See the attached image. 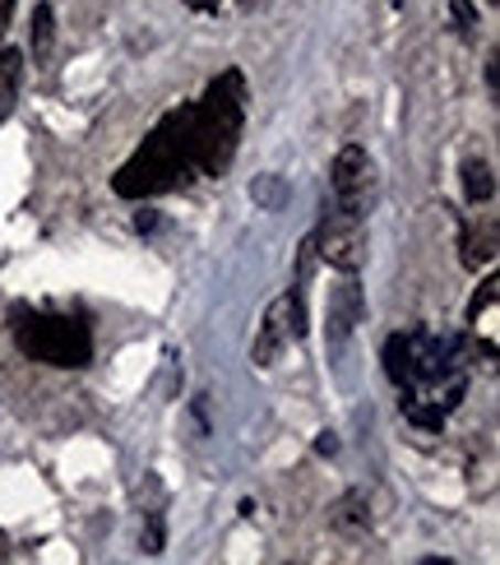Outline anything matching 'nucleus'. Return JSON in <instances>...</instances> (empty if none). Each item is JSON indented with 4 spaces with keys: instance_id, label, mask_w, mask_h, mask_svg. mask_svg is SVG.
Listing matches in <instances>:
<instances>
[{
    "instance_id": "obj_4",
    "label": "nucleus",
    "mask_w": 500,
    "mask_h": 565,
    "mask_svg": "<svg viewBox=\"0 0 500 565\" xmlns=\"http://www.w3.org/2000/svg\"><path fill=\"white\" fill-rule=\"evenodd\" d=\"M306 260H311V255H301L297 288H292V292H283V297L269 306V311H265V324H259L255 348H251L255 366H274L278 352L288 348L292 339H301V334H306V297H301V288H306Z\"/></svg>"
},
{
    "instance_id": "obj_12",
    "label": "nucleus",
    "mask_w": 500,
    "mask_h": 565,
    "mask_svg": "<svg viewBox=\"0 0 500 565\" xmlns=\"http://www.w3.org/2000/svg\"><path fill=\"white\" fill-rule=\"evenodd\" d=\"M464 191L472 204H487L496 195V177H491V162L482 158H468V168H464Z\"/></svg>"
},
{
    "instance_id": "obj_5",
    "label": "nucleus",
    "mask_w": 500,
    "mask_h": 565,
    "mask_svg": "<svg viewBox=\"0 0 500 565\" xmlns=\"http://www.w3.org/2000/svg\"><path fill=\"white\" fill-rule=\"evenodd\" d=\"M311 250H320L333 269L357 274L366 260V218H352L339 204H325V218L311 237Z\"/></svg>"
},
{
    "instance_id": "obj_13",
    "label": "nucleus",
    "mask_w": 500,
    "mask_h": 565,
    "mask_svg": "<svg viewBox=\"0 0 500 565\" xmlns=\"http://www.w3.org/2000/svg\"><path fill=\"white\" fill-rule=\"evenodd\" d=\"M46 46H52V6H38L33 10V61L46 56Z\"/></svg>"
},
{
    "instance_id": "obj_11",
    "label": "nucleus",
    "mask_w": 500,
    "mask_h": 565,
    "mask_svg": "<svg viewBox=\"0 0 500 565\" xmlns=\"http://www.w3.org/2000/svg\"><path fill=\"white\" fill-rule=\"evenodd\" d=\"M491 260H496V218H487L482 232L464 227V265L478 269V265H491Z\"/></svg>"
},
{
    "instance_id": "obj_7",
    "label": "nucleus",
    "mask_w": 500,
    "mask_h": 565,
    "mask_svg": "<svg viewBox=\"0 0 500 565\" xmlns=\"http://www.w3.org/2000/svg\"><path fill=\"white\" fill-rule=\"evenodd\" d=\"M357 320H362V288L348 278L339 292L329 297V348L339 352L348 343V334L357 329Z\"/></svg>"
},
{
    "instance_id": "obj_14",
    "label": "nucleus",
    "mask_w": 500,
    "mask_h": 565,
    "mask_svg": "<svg viewBox=\"0 0 500 565\" xmlns=\"http://www.w3.org/2000/svg\"><path fill=\"white\" fill-rule=\"evenodd\" d=\"M455 19H459V29H464V33H472V29H478V14H472V6H468V0H455Z\"/></svg>"
},
{
    "instance_id": "obj_8",
    "label": "nucleus",
    "mask_w": 500,
    "mask_h": 565,
    "mask_svg": "<svg viewBox=\"0 0 500 565\" xmlns=\"http://www.w3.org/2000/svg\"><path fill=\"white\" fill-rule=\"evenodd\" d=\"M19 93H23V52H14V46H0V126L14 116Z\"/></svg>"
},
{
    "instance_id": "obj_2",
    "label": "nucleus",
    "mask_w": 500,
    "mask_h": 565,
    "mask_svg": "<svg viewBox=\"0 0 500 565\" xmlns=\"http://www.w3.org/2000/svg\"><path fill=\"white\" fill-rule=\"evenodd\" d=\"M246 121V79L242 70H223L219 79L204 88L200 103H190V145H195V172L223 177L242 145Z\"/></svg>"
},
{
    "instance_id": "obj_10",
    "label": "nucleus",
    "mask_w": 500,
    "mask_h": 565,
    "mask_svg": "<svg viewBox=\"0 0 500 565\" xmlns=\"http://www.w3.org/2000/svg\"><path fill=\"white\" fill-rule=\"evenodd\" d=\"M385 375L398 390L413 385V334H394L385 343Z\"/></svg>"
},
{
    "instance_id": "obj_1",
    "label": "nucleus",
    "mask_w": 500,
    "mask_h": 565,
    "mask_svg": "<svg viewBox=\"0 0 500 565\" xmlns=\"http://www.w3.org/2000/svg\"><path fill=\"white\" fill-rule=\"evenodd\" d=\"M195 172V145H190V107H172L162 121L145 135L121 168L111 177V191L121 200H153L177 185H190Z\"/></svg>"
},
{
    "instance_id": "obj_9",
    "label": "nucleus",
    "mask_w": 500,
    "mask_h": 565,
    "mask_svg": "<svg viewBox=\"0 0 500 565\" xmlns=\"http://www.w3.org/2000/svg\"><path fill=\"white\" fill-rule=\"evenodd\" d=\"M496 301H500V282L487 278V282H482V292L472 297V306H468V324H472V329H482L487 352H496Z\"/></svg>"
},
{
    "instance_id": "obj_6",
    "label": "nucleus",
    "mask_w": 500,
    "mask_h": 565,
    "mask_svg": "<svg viewBox=\"0 0 500 565\" xmlns=\"http://www.w3.org/2000/svg\"><path fill=\"white\" fill-rule=\"evenodd\" d=\"M329 191H333L329 204H339L343 214H352V218H366L371 214V204H375V168H371L366 149L348 145L339 158H333Z\"/></svg>"
},
{
    "instance_id": "obj_3",
    "label": "nucleus",
    "mask_w": 500,
    "mask_h": 565,
    "mask_svg": "<svg viewBox=\"0 0 500 565\" xmlns=\"http://www.w3.org/2000/svg\"><path fill=\"white\" fill-rule=\"evenodd\" d=\"M14 343L23 358L56 371H79L93 362V329L75 311H14Z\"/></svg>"
}]
</instances>
